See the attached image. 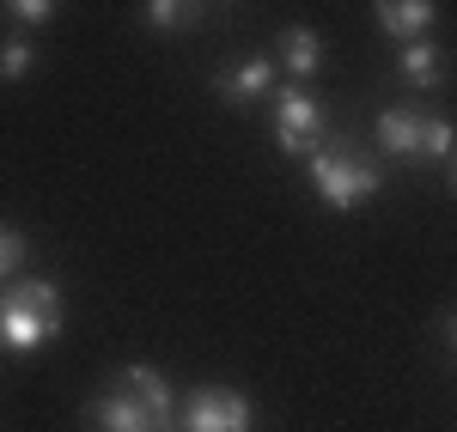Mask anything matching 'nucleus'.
I'll use <instances>...</instances> for the list:
<instances>
[{"label":"nucleus","instance_id":"obj_17","mask_svg":"<svg viewBox=\"0 0 457 432\" xmlns=\"http://www.w3.org/2000/svg\"><path fill=\"white\" fill-rule=\"evenodd\" d=\"M445 341H452V354H457V311L445 317Z\"/></svg>","mask_w":457,"mask_h":432},{"label":"nucleus","instance_id":"obj_9","mask_svg":"<svg viewBox=\"0 0 457 432\" xmlns=\"http://www.w3.org/2000/svg\"><path fill=\"white\" fill-rule=\"evenodd\" d=\"M116 390H129V396L141 402L146 414H159V420H177V390L153 371V365H122V378H116Z\"/></svg>","mask_w":457,"mask_h":432},{"label":"nucleus","instance_id":"obj_2","mask_svg":"<svg viewBox=\"0 0 457 432\" xmlns=\"http://www.w3.org/2000/svg\"><path fill=\"white\" fill-rule=\"evenodd\" d=\"M312 165V189L323 208H336V214H353L360 201H372L378 189H385V171L372 165V159H360L348 141H329L323 152L305 159Z\"/></svg>","mask_w":457,"mask_h":432},{"label":"nucleus","instance_id":"obj_10","mask_svg":"<svg viewBox=\"0 0 457 432\" xmlns=\"http://www.w3.org/2000/svg\"><path fill=\"white\" fill-rule=\"evenodd\" d=\"M396 73H403L415 92H433V86L445 79V49H439L433 37H415V43H403V55H396Z\"/></svg>","mask_w":457,"mask_h":432},{"label":"nucleus","instance_id":"obj_13","mask_svg":"<svg viewBox=\"0 0 457 432\" xmlns=\"http://www.w3.org/2000/svg\"><path fill=\"white\" fill-rule=\"evenodd\" d=\"M31 68H37V43L25 31H6V37H0V86L31 79Z\"/></svg>","mask_w":457,"mask_h":432},{"label":"nucleus","instance_id":"obj_19","mask_svg":"<svg viewBox=\"0 0 457 432\" xmlns=\"http://www.w3.org/2000/svg\"><path fill=\"white\" fill-rule=\"evenodd\" d=\"M165 432H171V427H165Z\"/></svg>","mask_w":457,"mask_h":432},{"label":"nucleus","instance_id":"obj_6","mask_svg":"<svg viewBox=\"0 0 457 432\" xmlns=\"http://www.w3.org/2000/svg\"><path fill=\"white\" fill-rule=\"evenodd\" d=\"M275 73H281L275 55H245L238 68H220V73H213V92H220L226 104H256V98H269V92H275Z\"/></svg>","mask_w":457,"mask_h":432},{"label":"nucleus","instance_id":"obj_18","mask_svg":"<svg viewBox=\"0 0 457 432\" xmlns=\"http://www.w3.org/2000/svg\"><path fill=\"white\" fill-rule=\"evenodd\" d=\"M452 165H457V152H452ZM452 183H457V171H452Z\"/></svg>","mask_w":457,"mask_h":432},{"label":"nucleus","instance_id":"obj_8","mask_svg":"<svg viewBox=\"0 0 457 432\" xmlns=\"http://www.w3.org/2000/svg\"><path fill=\"white\" fill-rule=\"evenodd\" d=\"M421 110H378V122H372V134H378V146H385V159H396V165H415L421 159Z\"/></svg>","mask_w":457,"mask_h":432},{"label":"nucleus","instance_id":"obj_12","mask_svg":"<svg viewBox=\"0 0 457 432\" xmlns=\"http://www.w3.org/2000/svg\"><path fill=\"white\" fill-rule=\"evenodd\" d=\"M195 12H202V0H146V6H141L146 31H159V37L189 31V25H195Z\"/></svg>","mask_w":457,"mask_h":432},{"label":"nucleus","instance_id":"obj_16","mask_svg":"<svg viewBox=\"0 0 457 432\" xmlns=\"http://www.w3.org/2000/svg\"><path fill=\"white\" fill-rule=\"evenodd\" d=\"M0 6H6V19H12V25H49L62 0H0Z\"/></svg>","mask_w":457,"mask_h":432},{"label":"nucleus","instance_id":"obj_5","mask_svg":"<svg viewBox=\"0 0 457 432\" xmlns=\"http://www.w3.org/2000/svg\"><path fill=\"white\" fill-rule=\"evenodd\" d=\"M86 420H92V432H165V427H171V420L146 414L129 390H104V396H92V402H86Z\"/></svg>","mask_w":457,"mask_h":432},{"label":"nucleus","instance_id":"obj_4","mask_svg":"<svg viewBox=\"0 0 457 432\" xmlns=\"http://www.w3.org/2000/svg\"><path fill=\"white\" fill-rule=\"evenodd\" d=\"M177 420H183V432H250V427H256V408H250L245 390L202 384V390H189V396H183Z\"/></svg>","mask_w":457,"mask_h":432},{"label":"nucleus","instance_id":"obj_3","mask_svg":"<svg viewBox=\"0 0 457 432\" xmlns=\"http://www.w3.org/2000/svg\"><path fill=\"white\" fill-rule=\"evenodd\" d=\"M275 98V146H281L287 159H312L329 146V122H323V104L312 98V86H299V79H287L269 92Z\"/></svg>","mask_w":457,"mask_h":432},{"label":"nucleus","instance_id":"obj_14","mask_svg":"<svg viewBox=\"0 0 457 432\" xmlns=\"http://www.w3.org/2000/svg\"><path fill=\"white\" fill-rule=\"evenodd\" d=\"M25 256H31V238H25L19 225H0V287H6V281H19Z\"/></svg>","mask_w":457,"mask_h":432},{"label":"nucleus","instance_id":"obj_7","mask_svg":"<svg viewBox=\"0 0 457 432\" xmlns=\"http://www.w3.org/2000/svg\"><path fill=\"white\" fill-rule=\"evenodd\" d=\"M372 19H378V31H385V37L415 43V37H433L439 0H372Z\"/></svg>","mask_w":457,"mask_h":432},{"label":"nucleus","instance_id":"obj_11","mask_svg":"<svg viewBox=\"0 0 457 432\" xmlns=\"http://www.w3.org/2000/svg\"><path fill=\"white\" fill-rule=\"evenodd\" d=\"M281 68L299 79V86H312V73L323 68V43H317L312 25H287L281 31Z\"/></svg>","mask_w":457,"mask_h":432},{"label":"nucleus","instance_id":"obj_15","mask_svg":"<svg viewBox=\"0 0 457 432\" xmlns=\"http://www.w3.org/2000/svg\"><path fill=\"white\" fill-rule=\"evenodd\" d=\"M457 152V128L445 116H427L421 122V159H452Z\"/></svg>","mask_w":457,"mask_h":432},{"label":"nucleus","instance_id":"obj_1","mask_svg":"<svg viewBox=\"0 0 457 432\" xmlns=\"http://www.w3.org/2000/svg\"><path fill=\"white\" fill-rule=\"evenodd\" d=\"M62 335V287L49 274H19L0 287V347L6 354H43Z\"/></svg>","mask_w":457,"mask_h":432}]
</instances>
